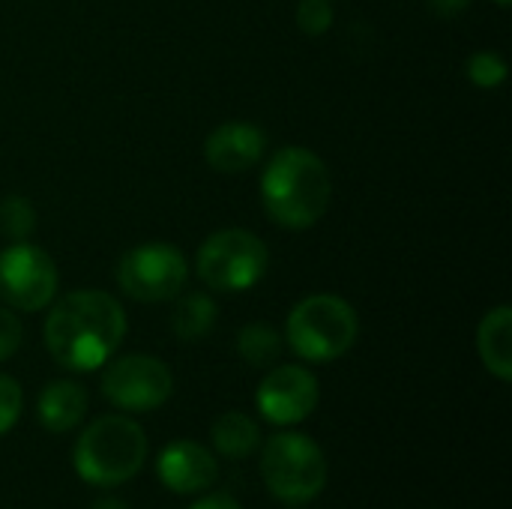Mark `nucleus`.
Wrapping results in <instances>:
<instances>
[{
  "mask_svg": "<svg viewBox=\"0 0 512 509\" xmlns=\"http://www.w3.org/2000/svg\"><path fill=\"white\" fill-rule=\"evenodd\" d=\"M45 348L69 372H96L126 336V312L105 291H72L45 318Z\"/></svg>",
  "mask_w": 512,
  "mask_h": 509,
  "instance_id": "f257e3e1",
  "label": "nucleus"
},
{
  "mask_svg": "<svg viewBox=\"0 0 512 509\" xmlns=\"http://www.w3.org/2000/svg\"><path fill=\"white\" fill-rule=\"evenodd\" d=\"M333 180L324 159L306 147H282L264 168L261 177V201L267 216L288 228L306 231L330 207Z\"/></svg>",
  "mask_w": 512,
  "mask_h": 509,
  "instance_id": "f03ea898",
  "label": "nucleus"
},
{
  "mask_svg": "<svg viewBox=\"0 0 512 509\" xmlns=\"http://www.w3.org/2000/svg\"><path fill=\"white\" fill-rule=\"evenodd\" d=\"M147 462V435L129 417H99L93 420L75 450L72 465L75 474L96 489H114L129 483Z\"/></svg>",
  "mask_w": 512,
  "mask_h": 509,
  "instance_id": "7ed1b4c3",
  "label": "nucleus"
},
{
  "mask_svg": "<svg viewBox=\"0 0 512 509\" xmlns=\"http://www.w3.org/2000/svg\"><path fill=\"white\" fill-rule=\"evenodd\" d=\"M360 333L354 306L336 294H312L300 300L285 324L288 348L306 363H333L345 357Z\"/></svg>",
  "mask_w": 512,
  "mask_h": 509,
  "instance_id": "20e7f679",
  "label": "nucleus"
},
{
  "mask_svg": "<svg viewBox=\"0 0 512 509\" xmlns=\"http://www.w3.org/2000/svg\"><path fill=\"white\" fill-rule=\"evenodd\" d=\"M261 477L273 498L285 504H309L327 486V456L303 432H279L264 444Z\"/></svg>",
  "mask_w": 512,
  "mask_h": 509,
  "instance_id": "39448f33",
  "label": "nucleus"
},
{
  "mask_svg": "<svg viewBox=\"0 0 512 509\" xmlns=\"http://www.w3.org/2000/svg\"><path fill=\"white\" fill-rule=\"evenodd\" d=\"M267 264H270V252L264 240L243 228H225L210 234L195 258L198 279L210 291H225V294L255 288L264 279Z\"/></svg>",
  "mask_w": 512,
  "mask_h": 509,
  "instance_id": "423d86ee",
  "label": "nucleus"
},
{
  "mask_svg": "<svg viewBox=\"0 0 512 509\" xmlns=\"http://www.w3.org/2000/svg\"><path fill=\"white\" fill-rule=\"evenodd\" d=\"M189 279L183 252L168 243H144L129 249L117 264V285L138 303L177 300Z\"/></svg>",
  "mask_w": 512,
  "mask_h": 509,
  "instance_id": "0eeeda50",
  "label": "nucleus"
},
{
  "mask_svg": "<svg viewBox=\"0 0 512 509\" xmlns=\"http://www.w3.org/2000/svg\"><path fill=\"white\" fill-rule=\"evenodd\" d=\"M174 393L171 369L147 354H126L114 360L102 375V396L129 414H147L162 408Z\"/></svg>",
  "mask_w": 512,
  "mask_h": 509,
  "instance_id": "6e6552de",
  "label": "nucleus"
},
{
  "mask_svg": "<svg viewBox=\"0 0 512 509\" xmlns=\"http://www.w3.org/2000/svg\"><path fill=\"white\" fill-rule=\"evenodd\" d=\"M57 297V267L48 252L15 240L0 252V300L18 312H39Z\"/></svg>",
  "mask_w": 512,
  "mask_h": 509,
  "instance_id": "1a4fd4ad",
  "label": "nucleus"
},
{
  "mask_svg": "<svg viewBox=\"0 0 512 509\" xmlns=\"http://www.w3.org/2000/svg\"><path fill=\"white\" fill-rule=\"evenodd\" d=\"M318 399H321L318 381L303 366H276L255 393V405L261 417L273 426L303 423L318 408Z\"/></svg>",
  "mask_w": 512,
  "mask_h": 509,
  "instance_id": "9d476101",
  "label": "nucleus"
},
{
  "mask_svg": "<svg viewBox=\"0 0 512 509\" xmlns=\"http://www.w3.org/2000/svg\"><path fill=\"white\" fill-rule=\"evenodd\" d=\"M156 471H159V480L165 489H171L177 495H198L216 483L219 462L207 447H201L195 441H171L159 453Z\"/></svg>",
  "mask_w": 512,
  "mask_h": 509,
  "instance_id": "9b49d317",
  "label": "nucleus"
},
{
  "mask_svg": "<svg viewBox=\"0 0 512 509\" xmlns=\"http://www.w3.org/2000/svg\"><path fill=\"white\" fill-rule=\"evenodd\" d=\"M267 150V135L261 126L246 120H231L216 126L204 141V159L219 174H240L252 168Z\"/></svg>",
  "mask_w": 512,
  "mask_h": 509,
  "instance_id": "f8f14e48",
  "label": "nucleus"
},
{
  "mask_svg": "<svg viewBox=\"0 0 512 509\" xmlns=\"http://www.w3.org/2000/svg\"><path fill=\"white\" fill-rule=\"evenodd\" d=\"M36 414H39V423L60 435V432H69L75 429L84 414H87V393L81 384L75 381H51L42 393H39V402H36Z\"/></svg>",
  "mask_w": 512,
  "mask_h": 509,
  "instance_id": "ddd939ff",
  "label": "nucleus"
},
{
  "mask_svg": "<svg viewBox=\"0 0 512 509\" xmlns=\"http://www.w3.org/2000/svg\"><path fill=\"white\" fill-rule=\"evenodd\" d=\"M477 351L483 366L498 378H512V309L510 306H495L486 312L477 330Z\"/></svg>",
  "mask_w": 512,
  "mask_h": 509,
  "instance_id": "4468645a",
  "label": "nucleus"
},
{
  "mask_svg": "<svg viewBox=\"0 0 512 509\" xmlns=\"http://www.w3.org/2000/svg\"><path fill=\"white\" fill-rule=\"evenodd\" d=\"M210 441L216 447L219 456L225 459H246L261 447V429L249 414L240 411H228L222 417H216L213 429H210Z\"/></svg>",
  "mask_w": 512,
  "mask_h": 509,
  "instance_id": "2eb2a0df",
  "label": "nucleus"
},
{
  "mask_svg": "<svg viewBox=\"0 0 512 509\" xmlns=\"http://www.w3.org/2000/svg\"><path fill=\"white\" fill-rule=\"evenodd\" d=\"M213 324H216V303L207 294H186L177 300L171 315V330L180 339L186 342L204 339L213 330Z\"/></svg>",
  "mask_w": 512,
  "mask_h": 509,
  "instance_id": "dca6fc26",
  "label": "nucleus"
},
{
  "mask_svg": "<svg viewBox=\"0 0 512 509\" xmlns=\"http://www.w3.org/2000/svg\"><path fill=\"white\" fill-rule=\"evenodd\" d=\"M282 336L267 324H249L237 336V351L249 366H273L282 354Z\"/></svg>",
  "mask_w": 512,
  "mask_h": 509,
  "instance_id": "f3484780",
  "label": "nucleus"
},
{
  "mask_svg": "<svg viewBox=\"0 0 512 509\" xmlns=\"http://www.w3.org/2000/svg\"><path fill=\"white\" fill-rule=\"evenodd\" d=\"M36 228V210L27 198L9 195L0 201V231L12 240H27Z\"/></svg>",
  "mask_w": 512,
  "mask_h": 509,
  "instance_id": "a211bd4d",
  "label": "nucleus"
},
{
  "mask_svg": "<svg viewBox=\"0 0 512 509\" xmlns=\"http://www.w3.org/2000/svg\"><path fill=\"white\" fill-rule=\"evenodd\" d=\"M465 72H468L471 84L492 90V87H501L507 81V60L495 51H477L468 57Z\"/></svg>",
  "mask_w": 512,
  "mask_h": 509,
  "instance_id": "6ab92c4d",
  "label": "nucleus"
},
{
  "mask_svg": "<svg viewBox=\"0 0 512 509\" xmlns=\"http://www.w3.org/2000/svg\"><path fill=\"white\" fill-rule=\"evenodd\" d=\"M297 24L309 36H321L333 27V6L330 0H300L297 6Z\"/></svg>",
  "mask_w": 512,
  "mask_h": 509,
  "instance_id": "aec40b11",
  "label": "nucleus"
},
{
  "mask_svg": "<svg viewBox=\"0 0 512 509\" xmlns=\"http://www.w3.org/2000/svg\"><path fill=\"white\" fill-rule=\"evenodd\" d=\"M21 408H24L21 384L9 375H0V435H6L18 423Z\"/></svg>",
  "mask_w": 512,
  "mask_h": 509,
  "instance_id": "412c9836",
  "label": "nucleus"
},
{
  "mask_svg": "<svg viewBox=\"0 0 512 509\" xmlns=\"http://www.w3.org/2000/svg\"><path fill=\"white\" fill-rule=\"evenodd\" d=\"M21 336H24L21 321L12 315V309L0 306V363L9 360L21 348Z\"/></svg>",
  "mask_w": 512,
  "mask_h": 509,
  "instance_id": "4be33fe9",
  "label": "nucleus"
},
{
  "mask_svg": "<svg viewBox=\"0 0 512 509\" xmlns=\"http://www.w3.org/2000/svg\"><path fill=\"white\" fill-rule=\"evenodd\" d=\"M189 509H243L234 498L228 495H207V498H198Z\"/></svg>",
  "mask_w": 512,
  "mask_h": 509,
  "instance_id": "5701e85b",
  "label": "nucleus"
},
{
  "mask_svg": "<svg viewBox=\"0 0 512 509\" xmlns=\"http://www.w3.org/2000/svg\"><path fill=\"white\" fill-rule=\"evenodd\" d=\"M429 3L444 18H453V15H459V12H465L471 6V0H429Z\"/></svg>",
  "mask_w": 512,
  "mask_h": 509,
  "instance_id": "b1692460",
  "label": "nucleus"
},
{
  "mask_svg": "<svg viewBox=\"0 0 512 509\" xmlns=\"http://www.w3.org/2000/svg\"><path fill=\"white\" fill-rule=\"evenodd\" d=\"M90 509H129L123 501H117V498H99V501H93V507Z\"/></svg>",
  "mask_w": 512,
  "mask_h": 509,
  "instance_id": "393cba45",
  "label": "nucleus"
},
{
  "mask_svg": "<svg viewBox=\"0 0 512 509\" xmlns=\"http://www.w3.org/2000/svg\"><path fill=\"white\" fill-rule=\"evenodd\" d=\"M492 3H498V6H510V0H492Z\"/></svg>",
  "mask_w": 512,
  "mask_h": 509,
  "instance_id": "a878e982",
  "label": "nucleus"
}]
</instances>
